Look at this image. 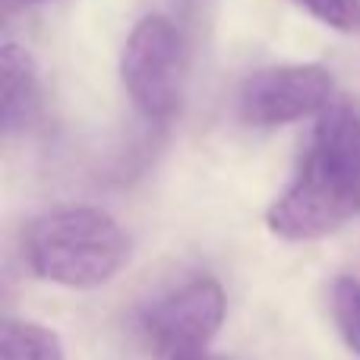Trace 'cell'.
<instances>
[{
	"mask_svg": "<svg viewBox=\"0 0 360 360\" xmlns=\"http://www.w3.org/2000/svg\"><path fill=\"white\" fill-rule=\"evenodd\" d=\"M360 218V111L329 105L316 120L300 168L269 205L266 228L281 240H319Z\"/></svg>",
	"mask_w": 360,
	"mask_h": 360,
	"instance_id": "1",
	"label": "cell"
},
{
	"mask_svg": "<svg viewBox=\"0 0 360 360\" xmlns=\"http://www.w3.org/2000/svg\"><path fill=\"white\" fill-rule=\"evenodd\" d=\"M22 256L32 275L60 288H98L130 259V237L108 212L54 205L25 228Z\"/></svg>",
	"mask_w": 360,
	"mask_h": 360,
	"instance_id": "2",
	"label": "cell"
},
{
	"mask_svg": "<svg viewBox=\"0 0 360 360\" xmlns=\"http://www.w3.org/2000/svg\"><path fill=\"white\" fill-rule=\"evenodd\" d=\"M120 79L133 108L149 120H168L184 95V38L168 16H143L120 57Z\"/></svg>",
	"mask_w": 360,
	"mask_h": 360,
	"instance_id": "3",
	"label": "cell"
},
{
	"mask_svg": "<svg viewBox=\"0 0 360 360\" xmlns=\"http://www.w3.org/2000/svg\"><path fill=\"white\" fill-rule=\"evenodd\" d=\"M335 79L323 63H285L247 76L237 111L250 127H285L323 114L332 105Z\"/></svg>",
	"mask_w": 360,
	"mask_h": 360,
	"instance_id": "4",
	"label": "cell"
},
{
	"mask_svg": "<svg viewBox=\"0 0 360 360\" xmlns=\"http://www.w3.org/2000/svg\"><path fill=\"white\" fill-rule=\"evenodd\" d=\"M224 313H228V300L221 285L209 275H196L152 300L139 313V326L146 338L165 357H171L177 351L205 348L221 329Z\"/></svg>",
	"mask_w": 360,
	"mask_h": 360,
	"instance_id": "5",
	"label": "cell"
},
{
	"mask_svg": "<svg viewBox=\"0 0 360 360\" xmlns=\"http://www.w3.org/2000/svg\"><path fill=\"white\" fill-rule=\"evenodd\" d=\"M41 108V82H38L35 57L16 41L0 48V117L4 133L25 130Z\"/></svg>",
	"mask_w": 360,
	"mask_h": 360,
	"instance_id": "6",
	"label": "cell"
},
{
	"mask_svg": "<svg viewBox=\"0 0 360 360\" xmlns=\"http://www.w3.org/2000/svg\"><path fill=\"white\" fill-rule=\"evenodd\" d=\"M4 360H63V342L54 329L25 319H4Z\"/></svg>",
	"mask_w": 360,
	"mask_h": 360,
	"instance_id": "7",
	"label": "cell"
},
{
	"mask_svg": "<svg viewBox=\"0 0 360 360\" xmlns=\"http://www.w3.org/2000/svg\"><path fill=\"white\" fill-rule=\"evenodd\" d=\"M332 316L342 332L345 345L360 357V281L338 275L332 285Z\"/></svg>",
	"mask_w": 360,
	"mask_h": 360,
	"instance_id": "8",
	"label": "cell"
},
{
	"mask_svg": "<svg viewBox=\"0 0 360 360\" xmlns=\"http://www.w3.org/2000/svg\"><path fill=\"white\" fill-rule=\"evenodd\" d=\"M313 19L335 32H360V0H297Z\"/></svg>",
	"mask_w": 360,
	"mask_h": 360,
	"instance_id": "9",
	"label": "cell"
},
{
	"mask_svg": "<svg viewBox=\"0 0 360 360\" xmlns=\"http://www.w3.org/2000/svg\"><path fill=\"white\" fill-rule=\"evenodd\" d=\"M168 360H228V357L212 354V351H205V348H190V351H177V354H171Z\"/></svg>",
	"mask_w": 360,
	"mask_h": 360,
	"instance_id": "10",
	"label": "cell"
}]
</instances>
